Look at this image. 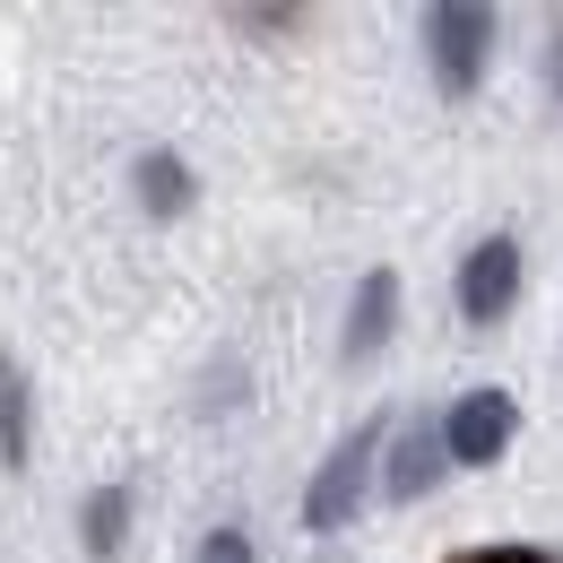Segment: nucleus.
Masks as SVG:
<instances>
[{"label":"nucleus","mask_w":563,"mask_h":563,"mask_svg":"<svg viewBox=\"0 0 563 563\" xmlns=\"http://www.w3.org/2000/svg\"><path fill=\"white\" fill-rule=\"evenodd\" d=\"M122 520H131V494H122V486H96V494H87V547H96V555L122 547Z\"/></svg>","instance_id":"nucleus-9"},{"label":"nucleus","mask_w":563,"mask_h":563,"mask_svg":"<svg viewBox=\"0 0 563 563\" xmlns=\"http://www.w3.org/2000/svg\"><path fill=\"white\" fill-rule=\"evenodd\" d=\"M547 87L563 96V35H555V53H547Z\"/></svg>","instance_id":"nucleus-11"},{"label":"nucleus","mask_w":563,"mask_h":563,"mask_svg":"<svg viewBox=\"0 0 563 563\" xmlns=\"http://www.w3.org/2000/svg\"><path fill=\"white\" fill-rule=\"evenodd\" d=\"M424 53H433V87L442 96H477V78L494 62V9H477V0L424 9Z\"/></svg>","instance_id":"nucleus-2"},{"label":"nucleus","mask_w":563,"mask_h":563,"mask_svg":"<svg viewBox=\"0 0 563 563\" xmlns=\"http://www.w3.org/2000/svg\"><path fill=\"white\" fill-rule=\"evenodd\" d=\"M382 451H390V424H355V433H339V451L312 468V486H303V529H347L355 511H364V486H373V468H382Z\"/></svg>","instance_id":"nucleus-1"},{"label":"nucleus","mask_w":563,"mask_h":563,"mask_svg":"<svg viewBox=\"0 0 563 563\" xmlns=\"http://www.w3.org/2000/svg\"><path fill=\"white\" fill-rule=\"evenodd\" d=\"M321 563H347V555H321Z\"/></svg>","instance_id":"nucleus-13"},{"label":"nucleus","mask_w":563,"mask_h":563,"mask_svg":"<svg viewBox=\"0 0 563 563\" xmlns=\"http://www.w3.org/2000/svg\"><path fill=\"white\" fill-rule=\"evenodd\" d=\"M399 330V269H364L347 295V330H339V355L364 364V355H382V339Z\"/></svg>","instance_id":"nucleus-6"},{"label":"nucleus","mask_w":563,"mask_h":563,"mask_svg":"<svg viewBox=\"0 0 563 563\" xmlns=\"http://www.w3.org/2000/svg\"><path fill=\"white\" fill-rule=\"evenodd\" d=\"M442 468H451L442 417H417V424H399V442H390V460H382V494H390V503H424V494L442 486Z\"/></svg>","instance_id":"nucleus-5"},{"label":"nucleus","mask_w":563,"mask_h":563,"mask_svg":"<svg viewBox=\"0 0 563 563\" xmlns=\"http://www.w3.org/2000/svg\"><path fill=\"white\" fill-rule=\"evenodd\" d=\"M26 442H35V424H26V382H18V364L0 355V460L26 468Z\"/></svg>","instance_id":"nucleus-8"},{"label":"nucleus","mask_w":563,"mask_h":563,"mask_svg":"<svg viewBox=\"0 0 563 563\" xmlns=\"http://www.w3.org/2000/svg\"><path fill=\"white\" fill-rule=\"evenodd\" d=\"M511 433H520V408H511V390H460L451 408H442V451H451V468H494L503 451H511Z\"/></svg>","instance_id":"nucleus-3"},{"label":"nucleus","mask_w":563,"mask_h":563,"mask_svg":"<svg viewBox=\"0 0 563 563\" xmlns=\"http://www.w3.org/2000/svg\"><path fill=\"white\" fill-rule=\"evenodd\" d=\"M451 295H460L468 321H503L511 295H520V243H511V234H486V243L460 261V286H451Z\"/></svg>","instance_id":"nucleus-4"},{"label":"nucleus","mask_w":563,"mask_h":563,"mask_svg":"<svg viewBox=\"0 0 563 563\" xmlns=\"http://www.w3.org/2000/svg\"><path fill=\"white\" fill-rule=\"evenodd\" d=\"M191 563H252V538H243V529H209V547Z\"/></svg>","instance_id":"nucleus-10"},{"label":"nucleus","mask_w":563,"mask_h":563,"mask_svg":"<svg viewBox=\"0 0 563 563\" xmlns=\"http://www.w3.org/2000/svg\"><path fill=\"white\" fill-rule=\"evenodd\" d=\"M131 183H140V209L147 217H183V209H191V165L165 156V147H147L140 165H131Z\"/></svg>","instance_id":"nucleus-7"},{"label":"nucleus","mask_w":563,"mask_h":563,"mask_svg":"<svg viewBox=\"0 0 563 563\" xmlns=\"http://www.w3.org/2000/svg\"><path fill=\"white\" fill-rule=\"evenodd\" d=\"M468 563H529V555H468Z\"/></svg>","instance_id":"nucleus-12"}]
</instances>
